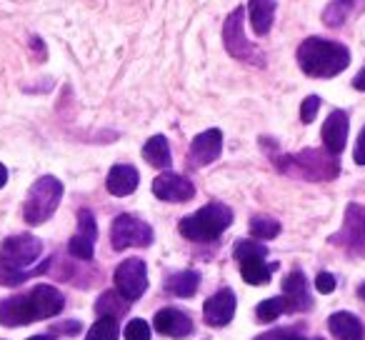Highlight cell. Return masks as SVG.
<instances>
[{
    "instance_id": "obj_1",
    "label": "cell",
    "mask_w": 365,
    "mask_h": 340,
    "mask_svg": "<svg viewBox=\"0 0 365 340\" xmlns=\"http://www.w3.org/2000/svg\"><path fill=\"white\" fill-rule=\"evenodd\" d=\"M66 305L61 290L53 285H36L33 290L23 295H11L0 303V323L8 328H18V325H31L36 320H46L58 315Z\"/></svg>"
},
{
    "instance_id": "obj_2",
    "label": "cell",
    "mask_w": 365,
    "mask_h": 340,
    "mask_svg": "<svg viewBox=\"0 0 365 340\" xmlns=\"http://www.w3.org/2000/svg\"><path fill=\"white\" fill-rule=\"evenodd\" d=\"M43 255V240L36 235H11L8 240H3L0 245V283L3 285H21L23 280L33 278V275L43 273L48 268V263H38V258Z\"/></svg>"
},
{
    "instance_id": "obj_3",
    "label": "cell",
    "mask_w": 365,
    "mask_h": 340,
    "mask_svg": "<svg viewBox=\"0 0 365 340\" xmlns=\"http://www.w3.org/2000/svg\"><path fill=\"white\" fill-rule=\"evenodd\" d=\"M298 66L310 78H335L350 66V51L338 41L305 38L298 46Z\"/></svg>"
},
{
    "instance_id": "obj_4",
    "label": "cell",
    "mask_w": 365,
    "mask_h": 340,
    "mask_svg": "<svg viewBox=\"0 0 365 340\" xmlns=\"http://www.w3.org/2000/svg\"><path fill=\"white\" fill-rule=\"evenodd\" d=\"M275 165H278L280 173L303 180H333L340 173L338 155L328 150H315V148L275 158Z\"/></svg>"
},
{
    "instance_id": "obj_5",
    "label": "cell",
    "mask_w": 365,
    "mask_h": 340,
    "mask_svg": "<svg viewBox=\"0 0 365 340\" xmlns=\"http://www.w3.org/2000/svg\"><path fill=\"white\" fill-rule=\"evenodd\" d=\"M230 223H233V210L228 205L208 203L205 208L195 210L193 215H185L178 223V230L182 238L193 240V243H213L230 228Z\"/></svg>"
},
{
    "instance_id": "obj_6",
    "label": "cell",
    "mask_w": 365,
    "mask_h": 340,
    "mask_svg": "<svg viewBox=\"0 0 365 340\" xmlns=\"http://www.w3.org/2000/svg\"><path fill=\"white\" fill-rule=\"evenodd\" d=\"M63 200V183L56 175H43L28 190L26 205H23V218L28 225H43L58 210Z\"/></svg>"
},
{
    "instance_id": "obj_7",
    "label": "cell",
    "mask_w": 365,
    "mask_h": 340,
    "mask_svg": "<svg viewBox=\"0 0 365 340\" xmlns=\"http://www.w3.org/2000/svg\"><path fill=\"white\" fill-rule=\"evenodd\" d=\"M233 255L240 265V275L245 283L250 285H265L273 275V270L278 268L275 263H265L268 258V248L258 240H238L233 245Z\"/></svg>"
},
{
    "instance_id": "obj_8",
    "label": "cell",
    "mask_w": 365,
    "mask_h": 340,
    "mask_svg": "<svg viewBox=\"0 0 365 340\" xmlns=\"http://www.w3.org/2000/svg\"><path fill=\"white\" fill-rule=\"evenodd\" d=\"M243 18L245 11L243 8H235L230 11V16L223 23V46L228 51V56H233L235 61L243 63H253V66H265V58L258 53V48L253 43H248L243 31Z\"/></svg>"
},
{
    "instance_id": "obj_9",
    "label": "cell",
    "mask_w": 365,
    "mask_h": 340,
    "mask_svg": "<svg viewBox=\"0 0 365 340\" xmlns=\"http://www.w3.org/2000/svg\"><path fill=\"white\" fill-rule=\"evenodd\" d=\"M333 245H340L350 255L365 258V208L360 203H350L345 208V218L338 233L330 238Z\"/></svg>"
},
{
    "instance_id": "obj_10",
    "label": "cell",
    "mask_w": 365,
    "mask_h": 340,
    "mask_svg": "<svg viewBox=\"0 0 365 340\" xmlns=\"http://www.w3.org/2000/svg\"><path fill=\"white\" fill-rule=\"evenodd\" d=\"M110 243L115 250L148 248L153 243V228L145 220L135 218L130 213H123L110 225Z\"/></svg>"
},
{
    "instance_id": "obj_11",
    "label": "cell",
    "mask_w": 365,
    "mask_h": 340,
    "mask_svg": "<svg viewBox=\"0 0 365 340\" xmlns=\"http://www.w3.org/2000/svg\"><path fill=\"white\" fill-rule=\"evenodd\" d=\"M115 288L128 303H135L148 290V268L140 258H128L115 268Z\"/></svg>"
},
{
    "instance_id": "obj_12",
    "label": "cell",
    "mask_w": 365,
    "mask_h": 340,
    "mask_svg": "<svg viewBox=\"0 0 365 340\" xmlns=\"http://www.w3.org/2000/svg\"><path fill=\"white\" fill-rule=\"evenodd\" d=\"M153 195L165 200V203H188L195 195V185L185 175L165 170V173L153 180Z\"/></svg>"
},
{
    "instance_id": "obj_13",
    "label": "cell",
    "mask_w": 365,
    "mask_h": 340,
    "mask_svg": "<svg viewBox=\"0 0 365 340\" xmlns=\"http://www.w3.org/2000/svg\"><path fill=\"white\" fill-rule=\"evenodd\" d=\"M220 150H223V133L218 128L203 130L200 135L193 138L190 143V163L193 165H210L213 160H218Z\"/></svg>"
},
{
    "instance_id": "obj_14",
    "label": "cell",
    "mask_w": 365,
    "mask_h": 340,
    "mask_svg": "<svg viewBox=\"0 0 365 340\" xmlns=\"http://www.w3.org/2000/svg\"><path fill=\"white\" fill-rule=\"evenodd\" d=\"M205 323L213 325V328H223L233 320L235 315V293L230 288L218 290L215 295H210L203 305Z\"/></svg>"
},
{
    "instance_id": "obj_15",
    "label": "cell",
    "mask_w": 365,
    "mask_h": 340,
    "mask_svg": "<svg viewBox=\"0 0 365 340\" xmlns=\"http://www.w3.org/2000/svg\"><path fill=\"white\" fill-rule=\"evenodd\" d=\"M283 298L288 303L290 313H303V310L313 308V298H310L308 280L300 270H293L290 275H285L283 280Z\"/></svg>"
},
{
    "instance_id": "obj_16",
    "label": "cell",
    "mask_w": 365,
    "mask_h": 340,
    "mask_svg": "<svg viewBox=\"0 0 365 340\" xmlns=\"http://www.w3.org/2000/svg\"><path fill=\"white\" fill-rule=\"evenodd\" d=\"M348 113L345 110H333L328 118H325L323 123V145L328 153H333V155H340L345 148V140H348Z\"/></svg>"
},
{
    "instance_id": "obj_17",
    "label": "cell",
    "mask_w": 365,
    "mask_h": 340,
    "mask_svg": "<svg viewBox=\"0 0 365 340\" xmlns=\"http://www.w3.org/2000/svg\"><path fill=\"white\" fill-rule=\"evenodd\" d=\"M153 325H155L158 333L168 335V338H188L193 333V320L182 313V310L175 308L158 310L155 318H153Z\"/></svg>"
},
{
    "instance_id": "obj_18",
    "label": "cell",
    "mask_w": 365,
    "mask_h": 340,
    "mask_svg": "<svg viewBox=\"0 0 365 340\" xmlns=\"http://www.w3.org/2000/svg\"><path fill=\"white\" fill-rule=\"evenodd\" d=\"M138 183H140V175H138V170L133 165H125V163H120V165H113L110 173H108V178H106L108 193L118 195V198H125V195L135 193Z\"/></svg>"
},
{
    "instance_id": "obj_19",
    "label": "cell",
    "mask_w": 365,
    "mask_h": 340,
    "mask_svg": "<svg viewBox=\"0 0 365 340\" xmlns=\"http://www.w3.org/2000/svg\"><path fill=\"white\" fill-rule=\"evenodd\" d=\"M275 0H248V16L255 36H268L275 21Z\"/></svg>"
},
{
    "instance_id": "obj_20",
    "label": "cell",
    "mask_w": 365,
    "mask_h": 340,
    "mask_svg": "<svg viewBox=\"0 0 365 340\" xmlns=\"http://www.w3.org/2000/svg\"><path fill=\"white\" fill-rule=\"evenodd\" d=\"M328 328L338 340H363L365 338L363 323H360L358 315H353V313H333L328 320Z\"/></svg>"
},
{
    "instance_id": "obj_21",
    "label": "cell",
    "mask_w": 365,
    "mask_h": 340,
    "mask_svg": "<svg viewBox=\"0 0 365 340\" xmlns=\"http://www.w3.org/2000/svg\"><path fill=\"white\" fill-rule=\"evenodd\" d=\"M143 158H145L153 168L168 170L173 163V155H170V145H168L165 135H153L150 140L143 145Z\"/></svg>"
},
{
    "instance_id": "obj_22",
    "label": "cell",
    "mask_w": 365,
    "mask_h": 340,
    "mask_svg": "<svg viewBox=\"0 0 365 340\" xmlns=\"http://www.w3.org/2000/svg\"><path fill=\"white\" fill-rule=\"evenodd\" d=\"M363 3L365 0H330L328 8L323 11V23L328 28H340L350 18V13L363 6Z\"/></svg>"
},
{
    "instance_id": "obj_23",
    "label": "cell",
    "mask_w": 365,
    "mask_h": 340,
    "mask_svg": "<svg viewBox=\"0 0 365 340\" xmlns=\"http://www.w3.org/2000/svg\"><path fill=\"white\" fill-rule=\"evenodd\" d=\"M198 285H200V275L195 270H182V273H175L168 278L165 288L175 298H190V295H195Z\"/></svg>"
},
{
    "instance_id": "obj_24",
    "label": "cell",
    "mask_w": 365,
    "mask_h": 340,
    "mask_svg": "<svg viewBox=\"0 0 365 340\" xmlns=\"http://www.w3.org/2000/svg\"><path fill=\"white\" fill-rule=\"evenodd\" d=\"M118 335H120L118 318H113V315H103V318H98L96 325L88 330L86 340H118Z\"/></svg>"
},
{
    "instance_id": "obj_25",
    "label": "cell",
    "mask_w": 365,
    "mask_h": 340,
    "mask_svg": "<svg viewBox=\"0 0 365 340\" xmlns=\"http://www.w3.org/2000/svg\"><path fill=\"white\" fill-rule=\"evenodd\" d=\"M250 235L253 240H273L280 235V223L270 215H255L250 220Z\"/></svg>"
},
{
    "instance_id": "obj_26",
    "label": "cell",
    "mask_w": 365,
    "mask_h": 340,
    "mask_svg": "<svg viewBox=\"0 0 365 340\" xmlns=\"http://www.w3.org/2000/svg\"><path fill=\"white\" fill-rule=\"evenodd\" d=\"M125 308H128V300L123 298L120 293H115V290H108V293H103L101 298H98V303H96V310L101 315H120V313H125Z\"/></svg>"
},
{
    "instance_id": "obj_27",
    "label": "cell",
    "mask_w": 365,
    "mask_h": 340,
    "mask_svg": "<svg viewBox=\"0 0 365 340\" xmlns=\"http://www.w3.org/2000/svg\"><path fill=\"white\" fill-rule=\"evenodd\" d=\"M285 310H288V303H285L283 295H278V298H270V300H263V303L255 308V315H258L260 323H273L278 315H283Z\"/></svg>"
},
{
    "instance_id": "obj_28",
    "label": "cell",
    "mask_w": 365,
    "mask_h": 340,
    "mask_svg": "<svg viewBox=\"0 0 365 340\" xmlns=\"http://www.w3.org/2000/svg\"><path fill=\"white\" fill-rule=\"evenodd\" d=\"M68 253H71L73 258H78V260H91L93 253H96V240L76 233L71 238V243H68Z\"/></svg>"
},
{
    "instance_id": "obj_29",
    "label": "cell",
    "mask_w": 365,
    "mask_h": 340,
    "mask_svg": "<svg viewBox=\"0 0 365 340\" xmlns=\"http://www.w3.org/2000/svg\"><path fill=\"white\" fill-rule=\"evenodd\" d=\"M125 340H150V325L140 318H133L125 325Z\"/></svg>"
},
{
    "instance_id": "obj_30",
    "label": "cell",
    "mask_w": 365,
    "mask_h": 340,
    "mask_svg": "<svg viewBox=\"0 0 365 340\" xmlns=\"http://www.w3.org/2000/svg\"><path fill=\"white\" fill-rule=\"evenodd\" d=\"M318 108H320V98L318 96H308L300 105V120L303 123H313L315 115H318Z\"/></svg>"
},
{
    "instance_id": "obj_31",
    "label": "cell",
    "mask_w": 365,
    "mask_h": 340,
    "mask_svg": "<svg viewBox=\"0 0 365 340\" xmlns=\"http://www.w3.org/2000/svg\"><path fill=\"white\" fill-rule=\"evenodd\" d=\"M315 288H318L320 293H333L335 278L330 273H318V278H315Z\"/></svg>"
},
{
    "instance_id": "obj_32",
    "label": "cell",
    "mask_w": 365,
    "mask_h": 340,
    "mask_svg": "<svg viewBox=\"0 0 365 340\" xmlns=\"http://www.w3.org/2000/svg\"><path fill=\"white\" fill-rule=\"evenodd\" d=\"M258 340H305L303 335H295L293 330H273V333H265Z\"/></svg>"
},
{
    "instance_id": "obj_33",
    "label": "cell",
    "mask_w": 365,
    "mask_h": 340,
    "mask_svg": "<svg viewBox=\"0 0 365 340\" xmlns=\"http://www.w3.org/2000/svg\"><path fill=\"white\" fill-rule=\"evenodd\" d=\"M51 333H71V335H76V333H81V323H76V320H63V323H56L53 325V330Z\"/></svg>"
},
{
    "instance_id": "obj_34",
    "label": "cell",
    "mask_w": 365,
    "mask_h": 340,
    "mask_svg": "<svg viewBox=\"0 0 365 340\" xmlns=\"http://www.w3.org/2000/svg\"><path fill=\"white\" fill-rule=\"evenodd\" d=\"M353 158H355V163H358V165H365V128L360 130V135H358V143H355Z\"/></svg>"
},
{
    "instance_id": "obj_35",
    "label": "cell",
    "mask_w": 365,
    "mask_h": 340,
    "mask_svg": "<svg viewBox=\"0 0 365 340\" xmlns=\"http://www.w3.org/2000/svg\"><path fill=\"white\" fill-rule=\"evenodd\" d=\"M353 88H355V91H363L365 93V68L353 78Z\"/></svg>"
},
{
    "instance_id": "obj_36",
    "label": "cell",
    "mask_w": 365,
    "mask_h": 340,
    "mask_svg": "<svg viewBox=\"0 0 365 340\" xmlns=\"http://www.w3.org/2000/svg\"><path fill=\"white\" fill-rule=\"evenodd\" d=\"M6 183H8V170H6V165L0 163V188H3Z\"/></svg>"
},
{
    "instance_id": "obj_37",
    "label": "cell",
    "mask_w": 365,
    "mask_h": 340,
    "mask_svg": "<svg viewBox=\"0 0 365 340\" xmlns=\"http://www.w3.org/2000/svg\"><path fill=\"white\" fill-rule=\"evenodd\" d=\"M28 340H53V333H46V335H33V338Z\"/></svg>"
},
{
    "instance_id": "obj_38",
    "label": "cell",
    "mask_w": 365,
    "mask_h": 340,
    "mask_svg": "<svg viewBox=\"0 0 365 340\" xmlns=\"http://www.w3.org/2000/svg\"><path fill=\"white\" fill-rule=\"evenodd\" d=\"M358 295H360V298L365 300V283H363V285H360V288H358Z\"/></svg>"
},
{
    "instance_id": "obj_39",
    "label": "cell",
    "mask_w": 365,
    "mask_h": 340,
    "mask_svg": "<svg viewBox=\"0 0 365 340\" xmlns=\"http://www.w3.org/2000/svg\"><path fill=\"white\" fill-rule=\"evenodd\" d=\"M313 340H323V338H313Z\"/></svg>"
}]
</instances>
